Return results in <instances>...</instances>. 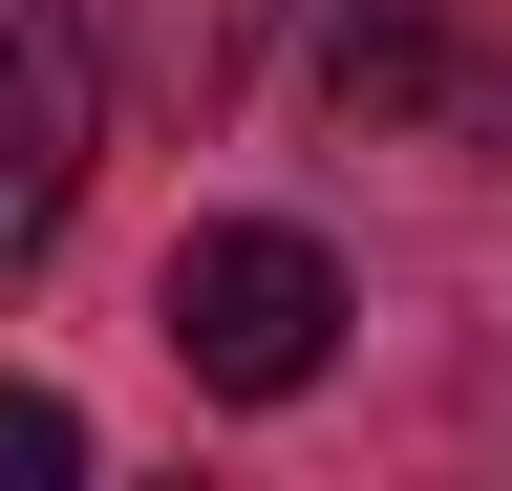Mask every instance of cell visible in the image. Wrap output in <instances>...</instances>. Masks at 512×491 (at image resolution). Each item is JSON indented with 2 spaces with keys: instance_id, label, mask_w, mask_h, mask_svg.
<instances>
[{
  "instance_id": "1",
  "label": "cell",
  "mask_w": 512,
  "mask_h": 491,
  "mask_svg": "<svg viewBox=\"0 0 512 491\" xmlns=\"http://www.w3.org/2000/svg\"><path fill=\"white\" fill-rule=\"evenodd\" d=\"M171 363L214 406H299L320 363H342V257L320 235H278V214H214V235H171Z\"/></svg>"
},
{
  "instance_id": "2",
  "label": "cell",
  "mask_w": 512,
  "mask_h": 491,
  "mask_svg": "<svg viewBox=\"0 0 512 491\" xmlns=\"http://www.w3.org/2000/svg\"><path fill=\"white\" fill-rule=\"evenodd\" d=\"M86 150H107V43H86V0H0V278L64 235Z\"/></svg>"
},
{
  "instance_id": "3",
  "label": "cell",
  "mask_w": 512,
  "mask_h": 491,
  "mask_svg": "<svg viewBox=\"0 0 512 491\" xmlns=\"http://www.w3.org/2000/svg\"><path fill=\"white\" fill-rule=\"evenodd\" d=\"M320 86H342L363 129H448V107H470V22H448V0H342Z\"/></svg>"
},
{
  "instance_id": "4",
  "label": "cell",
  "mask_w": 512,
  "mask_h": 491,
  "mask_svg": "<svg viewBox=\"0 0 512 491\" xmlns=\"http://www.w3.org/2000/svg\"><path fill=\"white\" fill-rule=\"evenodd\" d=\"M64 470H86V406H64V385H0V491H64Z\"/></svg>"
}]
</instances>
